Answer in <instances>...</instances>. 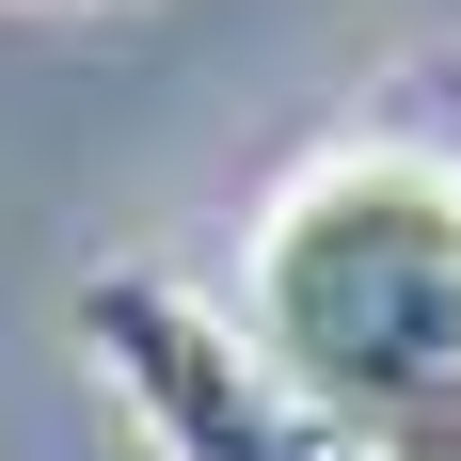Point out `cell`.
<instances>
[{
  "label": "cell",
  "mask_w": 461,
  "mask_h": 461,
  "mask_svg": "<svg viewBox=\"0 0 461 461\" xmlns=\"http://www.w3.org/2000/svg\"><path fill=\"white\" fill-rule=\"evenodd\" d=\"M239 334L350 461H461V159L319 143L255 207Z\"/></svg>",
  "instance_id": "cell-1"
},
{
  "label": "cell",
  "mask_w": 461,
  "mask_h": 461,
  "mask_svg": "<svg viewBox=\"0 0 461 461\" xmlns=\"http://www.w3.org/2000/svg\"><path fill=\"white\" fill-rule=\"evenodd\" d=\"M80 350L112 366V398L143 414L159 461H350L271 366H255V334L207 319V303H176L159 271H95L80 286Z\"/></svg>",
  "instance_id": "cell-2"
}]
</instances>
